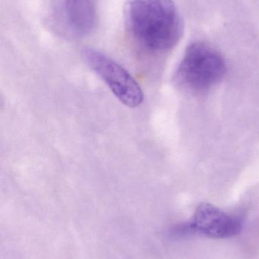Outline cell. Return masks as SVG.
<instances>
[{"label":"cell","mask_w":259,"mask_h":259,"mask_svg":"<svg viewBox=\"0 0 259 259\" xmlns=\"http://www.w3.org/2000/svg\"><path fill=\"white\" fill-rule=\"evenodd\" d=\"M97 13L98 0H53L49 21L61 36L83 37L95 28Z\"/></svg>","instance_id":"obj_3"},{"label":"cell","mask_w":259,"mask_h":259,"mask_svg":"<svg viewBox=\"0 0 259 259\" xmlns=\"http://www.w3.org/2000/svg\"><path fill=\"white\" fill-rule=\"evenodd\" d=\"M226 73L221 55L205 42H194L186 50L176 71V81L191 91H204L218 83Z\"/></svg>","instance_id":"obj_2"},{"label":"cell","mask_w":259,"mask_h":259,"mask_svg":"<svg viewBox=\"0 0 259 259\" xmlns=\"http://www.w3.org/2000/svg\"><path fill=\"white\" fill-rule=\"evenodd\" d=\"M242 222L238 217L231 215L220 208L202 204L196 209L190 223L177 225L170 231L172 237L198 234L216 239L228 238L237 235L241 231Z\"/></svg>","instance_id":"obj_5"},{"label":"cell","mask_w":259,"mask_h":259,"mask_svg":"<svg viewBox=\"0 0 259 259\" xmlns=\"http://www.w3.org/2000/svg\"><path fill=\"white\" fill-rule=\"evenodd\" d=\"M123 15L129 34L149 51H168L182 36V21L172 0H126Z\"/></svg>","instance_id":"obj_1"},{"label":"cell","mask_w":259,"mask_h":259,"mask_svg":"<svg viewBox=\"0 0 259 259\" xmlns=\"http://www.w3.org/2000/svg\"><path fill=\"white\" fill-rule=\"evenodd\" d=\"M83 57L121 103L132 108L141 105L143 92L139 85L120 64L93 49H85Z\"/></svg>","instance_id":"obj_4"}]
</instances>
